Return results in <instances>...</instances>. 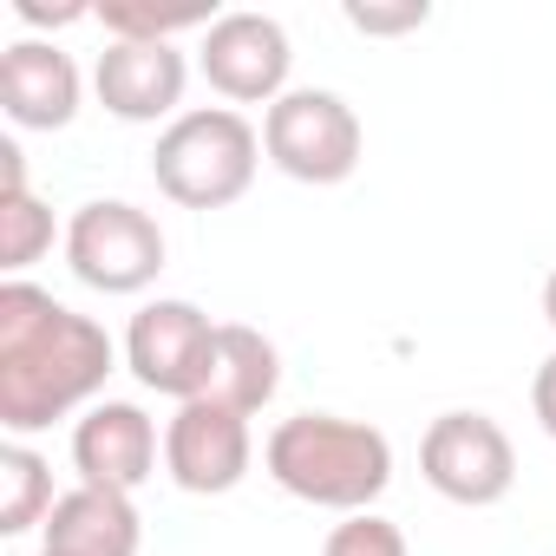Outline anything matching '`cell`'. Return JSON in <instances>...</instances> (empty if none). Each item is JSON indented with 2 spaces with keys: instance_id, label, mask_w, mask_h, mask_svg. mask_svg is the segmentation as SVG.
<instances>
[{
  "instance_id": "1",
  "label": "cell",
  "mask_w": 556,
  "mask_h": 556,
  "mask_svg": "<svg viewBox=\"0 0 556 556\" xmlns=\"http://www.w3.org/2000/svg\"><path fill=\"white\" fill-rule=\"evenodd\" d=\"M118 374V341L53 302L34 282H0V426L8 439L47 432L53 419L99 406L105 380Z\"/></svg>"
},
{
  "instance_id": "2",
  "label": "cell",
  "mask_w": 556,
  "mask_h": 556,
  "mask_svg": "<svg viewBox=\"0 0 556 556\" xmlns=\"http://www.w3.org/2000/svg\"><path fill=\"white\" fill-rule=\"evenodd\" d=\"M262 471L282 484L289 497L315 504V510H374L393 484V439L367 419H341V413H295L268 432L262 445Z\"/></svg>"
},
{
  "instance_id": "3",
  "label": "cell",
  "mask_w": 556,
  "mask_h": 556,
  "mask_svg": "<svg viewBox=\"0 0 556 556\" xmlns=\"http://www.w3.org/2000/svg\"><path fill=\"white\" fill-rule=\"evenodd\" d=\"M262 164V131L236 105H197L157 131L151 177L177 210H229L249 197Z\"/></svg>"
},
{
  "instance_id": "4",
  "label": "cell",
  "mask_w": 556,
  "mask_h": 556,
  "mask_svg": "<svg viewBox=\"0 0 556 556\" xmlns=\"http://www.w3.org/2000/svg\"><path fill=\"white\" fill-rule=\"evenodd\" d=\"M361 151H367L361 112L328 86H289L262 112V157L295 184H315V190L348 184L361 170Z\"/></svg>"
},
{
  "instance_id": "5",
  "label": "cell",
  "mask_w": 556,
  "mask_h": 556,
  "mask_svg": "<svg viewBox=\"0 0 556 556\" xmlns=\"http://www.w3.org/2000/svg\"><path fill=\"white\" fill-rule=\"evenodd\" d=\"M164 255H170V242H164L157 216L125 197H92L66 223V268L99 295H144L164 275Z\"/></svg>"
},
{
  "instance_id": "6",
  "label": "cell",
  "mask_w": 556,
  "mask_h": 556,
  "mask_svg": "<svg viewBox=\"0 0 556 556\" xmlns=\"http://www.w3.org/2000/svg\"><path fill=\"white\" fill-rule=\"evenodd\" d=\"M419 478L465 510H491L517 484V445L491 413H439L419 439Z\"/></svg>"
},
{
  "instance_id": "7",
  "label": "cell",
  "mask_w": 556,
  "mask_h": 556,
  "mask_svg": "<svg viewBox=\"0 0 556 556\" xmlns=\"http://www.w3.org/2000/svg\"><path fill=\"white\" fill-rule=\"evenodd\" d=\"M210 354H216V321L184 302V295H157L131 315L125 328V367L138 387L164 393V400H203L210 387Z\"/></svg>"
},
{
  "instance_id": "8",
  "label": "cell",
  "mask_w": 556,
  "mask_h": 556,
  "mask_svg": "<svg viewBox=\"0 0 556 556\" xmlns=\"http://www.w3.org/2000/svg\"><path fill=\"white\" fill-rule=\"evenodd\" d=\"M197 66L210 79V92H223L229 105H262L268 112L289 92L295 47H289V27L275 14L236 8V14H216V27L197 40Z\"/></svg>"
},
{
  "instance_id": "9",
  "label": "cell",
  "mask_w": 556,
  "mask_h": 556,
  "mask_svg": "<svg viewBox=\"0 0 556 556\" xmlns=\"http://www.w3.org/2000/svg\"><path fill=\"white\" fill-rule=\"evenodd\" d=\"M255 465V432L216 400H184L164 426V471L190 497H229Z\"/></svg>"
},
{
  "instance_id": "10",
  "label": "cell",
  "mask_w": 556,
  "mask_h": 556,
  "mask_svg": "<svg viewBox=\"0 0 556 556\" xmlns=\"http://www.w3.org/2000/svg\"><path fill=\"white\" fill-rule=\"evenodd\" d=\"M184 86H190V60L177 47H151V40H105L99 66H92V92L112 118L125 125H170L184 118Z\"/></svg>"
},
{
  "instance_id": "11",
  "label": "cell",
  "mask_w": 556,
  "mask_h": 556,
  "mask_svg": "<svg viewBox=\"0 0 556 556\" xmlns=\"http://www.w3.org/2000/svg\"><path fill=\"white\" fill-rule=\"evenodd\" d=\"M157 452H164L157 419L131 400H99L73 426V471L79 484H99V491H138L157 471Z\"/></svg>"
},
{
  "instance_id": "12",
  "label": "cell",
  "mask_w": 556,
  "mask_h": 556,
  "mask_svg": "<svg viewBox=\"0 0 556 556\" xmlns=\"http://www.w3.org/2000/svg\"><path fill=\"white\" fill-rule=\"evenodd\" d=\"M86 79L73 66V53H60L53 40H14L0 53V112L21 131H66L79 118Z\"/></svg>"
},
{
  "instance_id": "13",
  "label": "cell",
  "mask_w": 556,
  "mask_h": 556,
  "mask_svg": "<svg viewBox=\"0 0 556 556\" xmlns=\"http://www.w3.org/2000/svg\"><path fill=\"white\" fill-rule=\"evenodd\" d=\"M138 543H144V517H138L131 491L73 484V491H60L53 517L40 523L47 556H138Z\"/></svg>"
},
{
  "instance_id": "14",
  "label": "cell",
  "mask_w": 556,
  "mask_h": 556,
  "mask_svg": "<svg viewBox=\"0 0 556 556\" xmlns=\"http://www.w3.org/2000/svg\"><path fill=\"white\" fill-rule=\"evenodd\" d=\"M275 393H282V354H275V341L249 321H216V354H210V387L203 400L255 419Z\"/></svg>"
},
{
  "instance_id": "15",
  "label": "cell",
  "mask_w": 556,
  "mask_h": 556,
  "mask_svg": "<svg viewBox=\"0 0 556 556\" xmlns=\"http://www.w3.org/2000/svg\"><path fill=\"white\" fill-rule=\"evenodd\" d=\"M53 465L27 445V439H8L0 445V536H27L53 517Z\"/></svg>"
},
{
  "instance_id": "16",
  "label": "cell",
  "mask_w": 556,
  "mask_h": 556,
  "mask_svg": "<svg viewBox=\"0 0 556 556\" xmlns=\"http://www.w3.org/2000/svg\"><path fill=\"white\" fill-rule=\"evenodd\" d=\"M53 249V210L34 190H8L0 197V268L8 282H21V268H34Z\"/></svg>"
},
{
  "instance_id": "17",
  "label": "cell",
  "mask_w": 556,
  "mask_h": 556,
  "mask_svg": "<svg viewBox=\"0 0 556 556\" xmlns=\"http://www.w3.org/2000/svg\"><path fill=\"white\" fill-rule=\"evenodd\" d=\"M99 21H105L112 40H151V47H170L190 27H203V34L216 27L210 8H151V0H105Z\"/></svg>"
},
{
  "instance_id": "18",
  "label": "cell",
  "mask_w": 556,
  "mask_h": 556,
  "mask_svg": "<svg viewBox=\"0 0 556 556\" xmlns=\"http://www.w3.org/2000/svg\"><path fill=\"white\" fill-rule=\"evenodd\" d=\"M321 556H413V549H406V530H400L393 517L354 510V517H341V523L328 530Z\"/></svg>"
},
{
  "instance_id": "19",
  "label": "cell",
  "mask_w": 556,
  "mask_h": 556,
  "mask_svg": "<svg viewBox=\"0 0 556 556\" xmlns=\"http://www.w3.org/2000/svg\"><path fill=\"white\" fill-rule=\"evenodd\" d=\"M341 14H348V27H354V34H380V40H387V34H413V27H426V21H432V8H426V0H400V8L348 0Z\"/></svg>"
},
{
  "instance_id": "20",
  "label": "cell",
  "mask_w": 556,
  "mask_h": 556,
  "mask_svg": "<svg viewBox=\"0 0 556 556\" xmlns=\"http://www.w3.org/2000/svg\"><path fill=\"white\" fill-rule=\"evenodd\" d=\"M14 21L27 27H73V21H92L86 0H66V8H47V0H14Z\"/></svg>"
},
{
  "instance_id": "21",
  "label": "cell",
  "mask_w": 556,
  "mask_h": 556,
  "mask_svg": "<svg viewBox=\"0 0 556 556\" xmlns=\"http://www.w3.org/2000/svg\"><path fill=\"white\" fill-rule=\"evenodd\" d=\"M530 413H536V426L556 439V354L536 367V380H530Z\"/></svg>"
},
{
  "instance_id": "22",
  "label": "cell",
  "mask_w": 556,
  "mask_h": 556,
  "mask_svg": "<svg viewBox=\"0 0 556 556\" xmlns=\"http://www.w3.org/2000/svg\"><path fill=\"white\" fill-rule=\"evenodd\" d=\"M543 321H549V328H556V268H549V275H543Z\"/></svg>"
},
{
  "instance_id": "23",
  "label": "cell",
  "mask_w": 556,
  "mask_h": 556,
  "mask_svg": "<svg viewBox=\"0 0 556 556\" xmlns=\"http://www.w3.org/2000/svg\"><path fill=\"white\" fill-rule=\"evenodd\" d=\"M40 556H47V549H40Z\"/></svg>"
}]
</instances>
